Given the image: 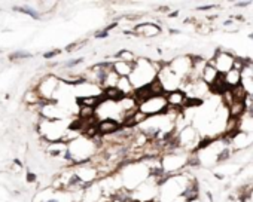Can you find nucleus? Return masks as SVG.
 Masks as SVG:
<instances>
[{
	"label": "nucleus",
	"instance_id": "obj_1",
	"mask_svg": "<svg viewBox=\"0 0 253 202\" xmlns=\"http://www.w3.org/2000/svg\"><path fill=\"white\" fill-rule=\"evenodd\" d=\"M235 55H232L231 52L228 51H222V49H218L214 55L210 58V64L216 67V70L219 71L220 74H226L229 70L234 68V64H235Z\"/></svg>",
	"mask_w": 253,
	"mask_h": 202
},
{
	"label": "nucleus",
	"instance_id": "obj_2",
	"mask_svg": "<svg viewBox=\"0 0 253 202\" xmlns=\"http://www.w3.org/2000/svg\"><path fill=\"white\" fill-rule=\"evenodd\" d=\"M167 107H168L167 98H165V95H161V97H152L148 101L142 103L138 106V110L143 112L146 116L152 117V116L162 115L165 110H167Z\"/></svg>",
	"mask_w": 253,
	"mask_h": 202
},
{
	"label": "nucleus",
	"instance_id": "obj_3",
	"mask_svg": "<svg viewBox=\"0 0 253 202\" xmlns=\"http://www.w3.org/2000/svg\"><path fill=\"white\" fill-rule=\"evenodd\" d=\"M58 85H60V80L55 77V76H46L43 80L40 82V85L37 86V92L39 95L42 97V100L43 101H49L54 94L57 92V89H58Z\"/></svg>",
	"mask_w": 253,
	"mask_h": 202
},
{
	"label": "nucleus",
	"instance_id": "obj_4",
	"mask_svg": "<svg viewBox=\"0 0 253 202\" xmlns=\"http://www.w3.org/2000/svg\"><path fill=\"white\" fill-rule=\"evenodd\" d=\"M97 129H98V134L101 135V137L115 135L122 129V123L115 121V119H103V121H98Z\"/></svg>",
	"mask_w": 253,
	"mask_h": 202
},
{
	"label": "nucleus",
	"instance_id": "obj_5",
	"mask_svg": "<svg viewBox=\"0 0 253 202\" xmlns=\"http://www.w3.org/2000/svg\"><path fill=\"white\" fill-rule=\"evenodd\" d=\"M134 34L143 36V37H155L161 34V27L155 22H138L137 25L133 27Z\"/></svg>",
	"mask_w": 253,
	"mask_h": 202
},
{
	"label": "nucleus",
	"instance_id": "obj_6",
	"mask_svg": "<svg viewBox=\"0 0 253 202\" xmlns=\"http://www.w3.org/2000/svg\"><path fill=\"white\" fill-rule=\"evenodd\" d=\"M167 98V104L171 108H177V110H183L186 100H188V95L182 91V89H176V91H171L165 94Z\"/></svg>",
	"mask_w": 253,
	"mask_h": 202
},
{
	"label": "nucleus",
	"instance_id": "obj_7",
	"mask_svg": "<svg viewBox=\"0 0 253 202\" xmlns=\"http://www.w3.org/2000/svg\"><path fill=\"white\" fill-rule=\"evenodd\" d=\"M113 64V71L119 76V77H130L133 70H134V64L133 62H125L121 60L112 61Z\"/></svg>",
	"mask_w": 253,
	"mask_h": 202
},
{
	"label": "nucleus",
	"instance_id": "obj_8",
	"mask_svg": "<svg viewBox=\"0 0 253 202\" xmlns=\"http://www.w3.org/2000/svg\"><path fill=\"white\" fill-rule=\"evenodd\" d=\"M223 77H225V82H226V85H228L229 89L240 86V85H243V82H244L243 71H240V70H237V68L229 70L226 74H223Z\"/></svg>",
	"mask_w": 253,
	"mask_h": 202
},
{
	"label": "nucleus",
	"instance_id": "obj_9",
	"mask_svg": "<svg viewBox=\"0 0 253 202\" xmlns=\"http://www.w3.org/2000/svg\"><path fill=\"white\" fill-rule=\"evenodd\" d=\"M220 76V73L216 70L214 66H212L210 62H207V66L204 67L203 70V74H201V80L204 82L205 85H208V86H212L213 83L216 82V79Z\"/></svg>",
	"mask_w": 253,
	"mask_h": 202
},
{
	"label": "nucleus",
	"instance_id": "obj_10",
	"mask_svg": "<svg viewBox=\"0 0 253 202\" xmlns=\"http://www.w3.org/2000/svg\"><path fill=\"white\" fill-rule=\"evenodd\" d=\"M228 112H229V116L234 117V119H241L244 113H247L246 108V103H241V101H234L232 104L228 107Z\"/></svg>",
	"mask_w": 253,
	"mask_h": 202
},
{
	"label": "nucleus",
	"instance_id": "obj_11",
	"mask_svg": "<svg viewBox=\"0 0 253 202\" xmlns=\"http://www.w3.org/2000/svg\"><path fill=\"white\" fill-rule=\"evenodd\" d=\"M116 88L125 95V97H133L134 91H136V88H134V85L131 83L130 77H119V82H118Z\"/></svg>",
	"mask_w": 253,
	"mask_h": 202
},
{
	"label": "nucleus",
	"instance_id": "obj_12",
	"mask_svg": "<svg viewBox=\"0 0 253 202\" xmlns=\"http://www.w3.org/2000/svg\"><path fill=\"white\" fill-rule=\"evenodd\" d=\"M231 91H232L234 101H241V103H246V98H247V95H249V91L246 89L244 83H243V85H240V86H237V88H232Z\"/></svg>",
	"mask_w": 253,
	"mask_h": 202
},
{
	"label": "nucleus",
	"instance_id": "obj_13",
	"mask_svg": "<svg viewBox=\"0 0 253 202\" xmlns=\"http://www.w3.org/2000/svg\"><path fill=\"white\" fill-rule=\"evenodd\" d=\"M115 57H116L118 60L125 61V62H133V64H134V62L137 61V58H138V57H137L133 51H128V49H121V51H119Z\"/></svg>",
	"mask_w": 253,
	"mask_h": 202
},
{
	"label": "nucleus",
	"instance_id": "obj_14",
	"mask_svg": "<svg viewBox=\"0 0 253 202\" xmlns=\"http://www.w3.org/2000/svg\"><path fill=\"white\" fill-rule=\"evenodd\" d=\"M14 11H16V12H21V14H26V15H28V16L34 18V20H39V18H40V15L37 14L36 11L30 9V7H18V6H15Z\"/></svg>",
	"mask_w": 253,
	"mask_h": 202
},
{
	"label": "nucleus",
	"instance_id": "obj_15",
	"mask_svg": "<svg viewBox=\"0 0 253 202\" xmlns=\"http://www.w3.org/2000/svg\"><path fill=\"white\" fill-rule=\"evenodd\" d=\"M31 54L30 52H26V51H16L14 54H11L9 60L11 61H16V60H24V58H30Z\"/></svg>",
	"mask_w": 253,
	"mask_h": 202
},
{
	"label": "nucleus",
	"instance_id": "obj_16",
	"mask_svg": "<svg viewBox=\"0 0 253 202\" xmlns=\"http://www.w3.org/2000/svg\"><path fill=\"white\" fill-rule=\"evenodd\" d=\"M60 54V51L58 49H54V51H49V52H45L43 54V58H46V60H51V58H54L57 55Z\"/></svg>",
	"mask_w": 253,
	"mask_h": 202
},
{
	"label": "nucleus",
	"instance_id": "obj_17",
	"mask_svg": "<svg viewBox=\"0 0 253 202\" xmlns=\"http://www.w3.org/2000/svg\"><path fill=\"white\" fill-rule=\"evenodd\" d=\"M82 61H83V58H77V60H72V61H67V62H66V64H64V66H66V67H68V68H70V67H75V66H77V64H81V62H82Z\"/></svg>",
	"mask_w": 253,
	"mask_h": 202
},
{
	"label": "nucleus",
	"instance_id": "obj_18",
	"mask_svg": "<svg viewBox=\"0 0 253 202\" xmlns=\"http://www.w3.org/2000/svg\"><path fill=\"white\" fill-rule=\"evenodd\" d=\"M27 181L28 183H34V181H36V174H34V172H30V171L27 172Z\"/></svg>",
	"mask_w": 253,
	"mask_h": 202
},
{
	"label": "nucleus",
	"instance_id": "obj_19",
	"mask_svg": "<svg viewBox=\"0 0 253 202\" xmlns=\"http://www.w3.org/2000/svg\"><path fill=\"white\" fill-rule=\"evenodd\" d=\"M235 5H237L238 7H246V6H249V5H250V2H237Z\"/></svg>",
	"mask_w": 253,
	"mask_h": 202
},
{
	"label": "nucleus",
	"instance_id": "obj_20",
	"mask_svg": "<svg viewBox=\"0 0 253 202\" xmlns=\"http://www.w3.org/2000/svg\"><path fill=\"white\" fill-rule=\"evenodd\" d=\"M189 202H203V201H199V199H194V201H189Z\"/></svg>",
	"mask_w": 253,
	"mask_h": 202
},
{
	"label": "nucleus",
	"instance_id": "obj_21",
	"mask_svg": "<svg viewBox=\"0 0 253 202\" xmlns=\"http://www.w3.org/2000/svg\"><path fill=\"white\" fill-rule=\"evenodd\" d=\"M46 202H58V201H55V199H49V201H46Z\"/></svg>",
	"mask_w": 253,
	"mask_h": 202
},
{
	"label": "nucleus",
	"instance_id": "obj_22",
	"mask_svg": "<svg viewBox=\"0 0 253 202\" xmlns=\"http://www.w3.org/2000/svg\"><path fill=\"white\" fill-rule=\"evenodd\" d=\"M249 39H252V40H253V33H252V34H249Z\"/></svg>",
	"mask_w": 253,
	"mask_h": 202
}]
</instances>
